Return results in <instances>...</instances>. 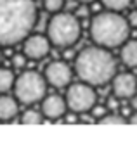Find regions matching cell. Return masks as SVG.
Instances as JSON below:
<instances>
[{
	"label": "cell",
	"mask_w": 137,
	"mask_h": 147,
	"mask_svg": "<svg viewBox=\"0 0 137 147\" xmlns=\"http://www.w3.org/2000/svg\"><path fill=\"white\" fill-rule=\"evenodd\" d=\"M37 19L35 0H0V47L23 42L35 28Z\"/></svg>",
	"instance_id": "6da1fadb"
},
{
	"label": "cell",
	"mask_w": 137,
	"mask_h": 147,
	"mask_svg": "<svg viewBox=\"0 0 137 147\" xmlns=\"http://www.w3.org/2000/svg\"><path fill=\"white\" fill-rule=\"evenodd\" d=\"M43 113L37 111V109H26L21 116V123L23 125H40L43 123Z\"/></svg>",
	"instance_id": "5bb4252c"
},
{
	"label": "cell",
	"mask_w": 137,
	"mask_h": 147,
	"mask_svg": "<svg viewBox=\"0 0 137 147\" xmlns=\"http://www.w3.org/2000/svg\"><path fill=\"white\" fill-rule=\"evenodd\" d=\"M127 19H128V23H130V26H132V28H137V7H135L134 11H130V12H128Z\"/></svg>",
	"instance_id": "ffe728a7"
},
{
	"label": "cell",
	"mask_w": 137,
	"mask_h": 147,
	"mask_svg": "<svg viewBox=\"0 0 137 147\" xmlns=\"http://www.w3.org/2000/svg\"><path fill=\"white\" fill-rule=\"evenodd\" d=\"M19 111L16 97L0 94V121H12Z\"/></svg>",
	"instance_id": "8fae6325"
},
{
	"label": "cell",
	"mask_w": 137,
	"mask_h": 147,
	"mask_svg": "<svg viewBox=\"0 0 137 147\" xmlns=\"http://www.w3.org/2000/svg\"><path fill=\"white\" fill-rule=\"evenodd\" d=\"M127 119H128V123H132V125H137V111H132V114H130Z\"/></svg>",
	"instance_id": "7402d4cb"
},
{
	"label": "cell",
	"mask_w": 137,
	"mask_h": 147,
	"mask_svg": "<svg viewBox=\"0 0 137 147\" xmlns=\"http://www.w3.org/2000/svg\"><path fill=\"white\" fill-rule=\"evenodd\" d=\"M78 18H85L87 14H89V9H87V4H82L78 9H77V12H75Z\"/></svg>",
	"instance_id": "44dd1931"
},
{
	"label": "cell",
	"mask_w": 137,
	"mask_h": 147,
	"mask_svg": "<svg viewBox=\"0 0 137 147\" xmlns=\"http://www.w3.org/2000/svg\"><path fill=\"white\" fill-rule=\"evenodd\" d=\"M106 107H108V111H120V97H116L115 94L111 95V97H108V100H106Z\"/></svg>",
	"instance_id": "d6986e66"
},
{
	"label": "cell",
	"mask_w": 137,
	"mask_h": 147,
	"mask_svg": "<svg viewBox=\"0 0 137 147\" xmlns=\"http://www.w3.org/2000/svg\"><path fill=\"white\" fill-rule=\"evenodd\" d=\"M0 62H2V50H0Z\"/></svg>",
	"instance_id": "d4e9b609"
},
{
	"label": "cell",
	"mask_w": 137,
	"mask_h": 147,
	"mask_svg": "<svg viewBox=\"0 0 137 147\" xmlns=\"http://www.w3.org/2000/svg\"><path fill=\"white\" fill-rule=\"evenodd\" d=\"M128 119L121 114V113H118V111H109V113H106L101 119H99V123L101 125H123V123H127Z\"/></svg>",
	"instance_id": "9a60e30c"
},
{
	"label": "cell",
	"mask_w": 137,
	"mask_h": 147,
	"mask_svg": "<svg viewBox=\"0 0 137 147\" xmlns=\"http://www.w3.org/2000/svg\"><path fill=\"white\" fill-rule=\"evenodd\" d=\"M14 83H16V76L12 69H7V67H0V94H7L14 88Z\"/></svg>",
	"instance_id": "4fadbf2b"
},
{
	"label": "cell",
	"mask_w": 137,
	"mask_h": 147,
	"mask_svg": "<svg viewBox=\"0 0 137 147\" xmlns=\"http://www.w3.org/2000/svg\"><path fill=\"white\" fill-rule=\"evenodd\" d=\"M82 35L80 18L71 12H56L47 24V36L59 49H71Z\"/></svg>",
	"instance_id": "277c9868"
},
{
	"label": "cell",
	"mask_w": 137,
	"mask_h": 147,
	"mask_svg": "<svg viewBox=\"0 0 137 147\" xmlns=\"http://www.w3.org/2000/svg\"><path fill=\"white\" fill-rule=\"evenodd\" d=\"M68 102H66V97H61L57 94H50V95H45L43 100H42V113L47 119L50 121H57L61 118H64L68 113Z\"/></svg>",
	"instance_id": "9c48e42d"
},
{
	"label": "cell",
	"mask_w": 137,
	"mask_h": 147,
	"mask_svg": "<svg viewBox=\"0 0 137 147\" xmlns=\"http://www.w3.org/2000/svg\"><path fill=\"white\" fill-rule=\"evenodd\" d=\"M43 75L47 83L54 88H64L71 83V67L64 61H52L47 64Z\"/></svg>",
	"instance_id": "52a82bcc"
},
{
	"label": "cell",
	"mask_w": 137,
	"mask_h": 147,
	"mask_svg": "<svg viewBox=\"0 0 137 147\" xmlns=\"http://www.w3.org/2000/svg\"><path fill=\"white\" fill-rule=\"evenodd\" d=\"M111 90L120 99H130L137 94V80L132 73H118L111 80Z\"/></svg>",
	"instance_id": "30bf717a"
},
{
	"label": "cell",
	"mask_w": 137,
	"mask_h": 147,
	"mask_svg": "<svg viewBox=\"0 0 137 147\" xmlns=\"http://www.w3.org/2000/svg\"><path fill=\"white\" fill-rule=\"evenodd\" d=\"M75 71L82 82L90 83L94 87H101L115 78L116 61L106 47H85L75 57Z\"/></svg>",
	"instance_id": "7a4b0ae2"
},
{
	"label": "cell",
	"mask_w": 137,
	"mask_h": 147,
	"mask_svg": "<svg viewBox=\"0 0 137 147\" xmlns=\"http://www.w3.org/2000/svg\"><path fill=\"white\" fill-rule=\"evenodd\" d=\"M134 2V0H101V4L106 7V9H109V11H123V9H127V5H130Z\"/></svg>",
	"instance_id": "2e32d148"
},
{
	"label": "cell",
	"mask_w": 137,
	"mask_h": 147,
	"mask_svg": "<svg viewBox=\"0 0 137 147\" xmlns=\"http://www.w3.org/2000/svg\"><path fill=\"white\" fill-rule=\"evenodd\" d=\"M130 106H132L134 111H137V94H135L134 97H130Z\"/></svg>",
	"instance_id": "603a6c76"
},
{
	"label": "cell",
	"mask_w": 137,
	"mask_h": 147,
	"mask_svg": "<svg viewBox=\"0 0 137 147\" xmlns=\"http://www.w3.org/2000/svg\"><path fill=\"white\" fill-rule=\"evenodd\" d=\"M120 59L127 67H137V40H128L121 45Z\"/></svg>",
	"instance_id": "7c38bea8"
},
{
	"label": "cell",
	"mask_w": 137,
	"mask_h": 147,
	"mask_svg": "<svg viewBox=\"0 0 137 147\" xmlns=\"http://www.w3.org/2000/svg\"><path fill=\"white\" fill-rule=\"evenodd\" d=\"M80 4H92V2H96V0H78Z\"/></svg>",
	"instance_id": "cb8c5ba5"
},
{
	"label": "cell",
	"mask_w": 137,
	"mask_h": 147,
	"mask_svg": "<svg viewBox=\"0 0 137 147\" xmlns=\"http://www.w3.org/2000/svg\"><path fill=\"white\" fill-rule=\"evenodd\" d=\"M26 62H28V57H26L24 52H23V54H14V55L11 57V64H12V67H14L16 71L24 69V67H26Z\"/></svg>",
	"instance_id": "ac0fdd59"
},
{
	"label": "cell",
	"mask_w": 137,
	"mask_h": 147,
	"mask_svg": "<svg viewBox=\"0 0 137 147\" xmlns=\"http://www.w3.org/2000/svg\"><path fill=\"white\" fill-rule=\"evenodd\" d=\"M50 45H52V42L49 40V36H43V35H28L23 40V52L26 54L28 59L40 61V59H43V57L49 55Z\"/></svg>",
	"instance_id": "ba28073f"
},
{
	"label": "cell",
	"mask_w": 137,
	"mask_h": 147,
	"mask_svg": "<svg viewBox=\"0 0 137 147\" xmlns=\"http://www.w3.org/2000/svg\"><path fill=\"white\" fill-rule=\"evenodd\" d=\"M66 102L70 111H75L78 114L90 113V109L97 104V94L94 90V85L90 83H71L66 90Z\"/></svg>",
	"instance_id": "8992f818"
},
{
	"label": "cell",
	"mask_w": 137,
	"mask_h": 147,
	"mask_svg": "<svg viewBox=\"0 0 137 147\" xmlns=\"http://www.w3.org/2000/svg\"><path fill=\"white\" fill-rule=\"evenodd\" d=\"M134 4H135V7H137V0H134Z\"/></svg>",
	"instance_id": "484cf974"
},
{
	"label": "cell",
	"mask_w": 137,
	"mask_h": 147,
	"mask_svg": "<svg viewBox=\"0 0 137 147\" xmlns=\"http://www.w3.org/2000/svg\"><path fill=\"white\" fill-rule=\"evenodd\" d=\"M47 80L45 75H40L37 71H23L16 78L14 83V94L16 99L24 106H33L40 100H43L47 94Z\"/></svg>",
	"instance_id": "5b68a950"
},
{
	"label": "cell",
	"mask_w": 137,
	"mask_h": 147,
	"mask_svg": "<svg viewBox=\"0 0 137 147\" xmlns=\"http://www.w3.org/2000/svg\"><path fill=\"white\" fill-rule=\"evenodd\" d=\"M130 23L127 18H123L118 11H106L97 12L90 21V38L96 45L106 47V49H116L121 47L130 33Z\"/></svg>",
	"instance_id": "3957f363"
},
{
	"label": "cell",
	"mask_w": 137,
	"mask_h": 147,
	"mask_svg": "<svg viewBox=\"0 0 137 147\" xmlns=\"http://www.w3.org/2000/svg\"><path fill=\"white\" fill-rule=\"evenodd\" d=\"M43 4V9L50 14H56V12H61L62 7H64V0H42Z\"/></svg>",
	"instance_id": "e0dca14e"
}]
</instances>
